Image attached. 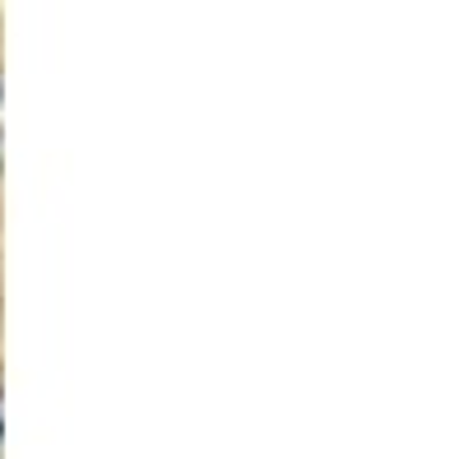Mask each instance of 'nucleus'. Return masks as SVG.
Instances as JSON below:
<instances>
[{"instance_id":"obj_1","label":"nucleus","mask_w":463,"mask_h":459,"mask_svg":"<svg viewBox=\"0 0 463 459\" xmlns=\"http://www.w3.org/2000/svg\"><path fill=\"white\" fill-rule=\"evenodd\" d=\"M0 408H5V399H0ZM0 432H5V413H0Z\"/></svg>"},{"instance_id":"obj_2","label":"nucleus","mask_w":463,"mask_h":459,"mask_svg":"<svg viewBox=\"0 0 463 459\" xmlns=\"http://www.w3.org/2000/svg\"><path fill=\"white\" fill-rule=\"evenodd\" d=\"M0 130H5V126H0ZM0 153H5V135H0ZM0 163H5V158H0Z\"/></svg>"}]
</instances>
